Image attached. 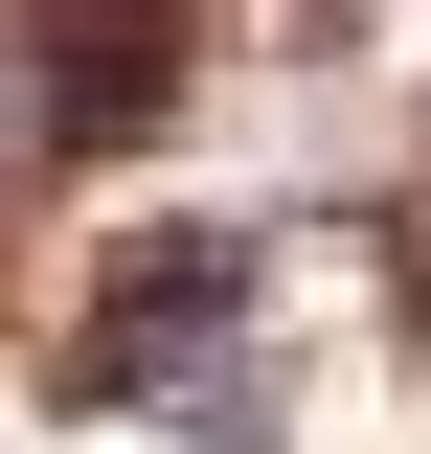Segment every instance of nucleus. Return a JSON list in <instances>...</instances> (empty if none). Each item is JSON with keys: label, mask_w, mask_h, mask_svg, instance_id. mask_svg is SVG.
Returning a JSON list of instances; mask_svg holds the SVG:
<instances>
[{"label": "nucleus", "mask_w": 431, "mask_h": 454, "mask_svg": "<svg viewBox=\"0 0 431 454\" xmlns=\"http://www.w3.org/2000/svg\"><path fill=\"white\" fill-rule=\"evenodd\" d=\"M250 227H137V250H114L91 273V318L46 340V387L68 409H182V387H227V364H250Z\"/></svg>", "instance_id": "obj_1"}, {"label": "nucleus", "mask_w": 431, "mask_h": 454, "mask_svg": "<svg viewBox=\"0 0 431 454\" xmlns=\"http://www.w3.org/2000/svg\"><path fill=\"white\" fill-rule=\"evenodd\" d=\"M295 23H318V46H364V23H386V0H295Z\"/></svg>", "instance_id": "obj_2"}]
</instances>
